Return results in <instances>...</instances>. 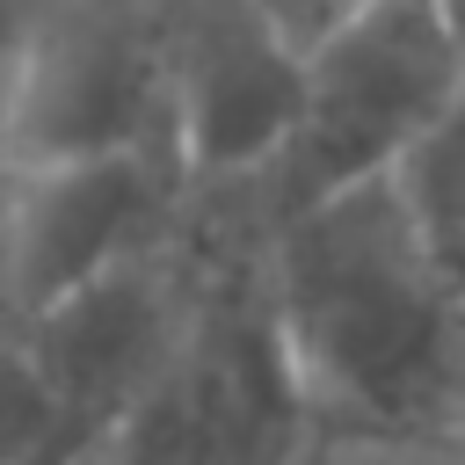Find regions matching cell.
Segmentation results:
<instances>
[{"label":"cell","instance_id":"cell-1","mask_svg":"<svg viewBox=\"0 0 465 465\" xmlns=\"http://www.w3.org/2000/svg\"><path fill=\"white\" fill-rule=\"evenodd\" d=\"M269 276L320 436L429 450L465 414V291L400 174L276 225Z\"/></svg>","mask_w":465,"mask_h":465},{"label":"cell","instance_id":"cell-11","mask_svg":"<svg viewBox=\"0 0 465 465\" xmlns=\"http://www.w3.org/2000/svg\"><path fill=\"white\" fill-rule=\"evenodd\" d=\"M443 7V22H450V36H458V51H465V0H436Z\"/></svg>","mask_w":465,"mask_h":465},{"label":"cell","instance_id":"cell-9","mask_svg":"<svg viewBox=\"0 0 465 465\" xmlns=\"http://www.w3.org/2000/svg\"><path fill=\"white\" fill-rule=\"evenodd\" d=\"M305 465H436L421 443H349V436H312Z\"/></svg>","mask_w":465,"mask_h":465},{"label":"cell","instance_id":"cell-4","mask_svg":"<svg viewBox=\"0 0 465 465\" xmlns=\"http://www.w3.org/2000/svg\"><path fill=\"white\" fill-rule=\"evenodd\" d=\"M0 138L15 167L182 145L160 0H22L7 29Z\"/></svg>","mask_w":465,"mask_h":465},{"label":"cell","instance_id":"cell-5","mask_svg":"<svg viewBox=\"0 0 465 465\" xmlns=\"http://www.w3.org/2000/svg\"><path fill=\"white\" fill-rule=\"evenodd\" d=\"M182 312H189V254L182 240H167L22 320V341L44 371L51 421H58L51 465H94L109 450L116 421L131 414V400L153 385L160 356L174 349Z\"/></svg>","mask_w":465,"mask_h":465},{"label":"cell","instance_id":"cell-6","mask_svg":"<svg viewBox=\"0 0 465 465\" xmlns=\"http://www.w3.org/2000/svg\"><path fill=\"white\" fill-rule=\"evenodd\" d=\"M189 189H196V174H189L182 145H116V153L15 167L7 247H15L22 320L58 305L65 291L94 283L116 262L167 247L189 211Z\"/></svg>","mask_w":465,"mask_h":465},{"label":"cell","instance_id":"cell-10","mask_svg":"<svg viewBox=\"0 0 465 465\" xmlns=\"http://www.w3.org/2000/svg\"><path fill=\"white\" fill-rule=\"evenodd\" d=\"M7 196H15V160L0 138V341L22 334V298H15V247H7Z\"/></svg>","mask_w":465,"mask_h":465},{"label":"cell","instance_id":"cell-2","mask_svg":"<svg viewBox=\"0 0 465 465\" xmlns=\"http://www.w3.org/2000/svg\"><path fill=\"white\" fill-rule=\"evenodd\" d=\"M189 312L153 385L94 465H305L312 400L269 276V218L247 182H196L182 211Z\"/></svg>","mask_w":465,"mask_h":465},{"label":"cell","instance_id":"cell-8","mask_svg":"<svg viewBox=\"0 0 465 465\" xmlns=\"http://www.w3.org/2000/svg\"><path fill=\"white\" fill-rule=\"evenodd\" d=\"M51 392L22 334L0 341V465H51Z\"/></svg>","mask_w":465,"mask_h":465},{"label":"cell","instance_id":"cell-7","mask_svg":"<svg viewBox=\"0 0 465 465\" xmlns=\"http://www.w3.org/2000/svg\"><path fill=\"white\" fill-rule=\"evenodd\" d=\"M174 131L196 182L254 174L305 94V44L269 0H160Z\"/></svg>","mask_w":465,"mask_h":465},{"label":"cell","instance_id":"cell-3","mask_svg":"<svg viewBox=\"0 0 465 465\" xmlns=\"http://www.w3.org/2000/svg\"><path fill=\"white\" fill-rule=\"evenodd\" d=\"M465 109V51L436 0H363L305 44V94L283 145L240 174L254 211L291 225L298 211L400 174Z\"/></svg>","mask_w":465,"mask_h":465}]
</instances>
